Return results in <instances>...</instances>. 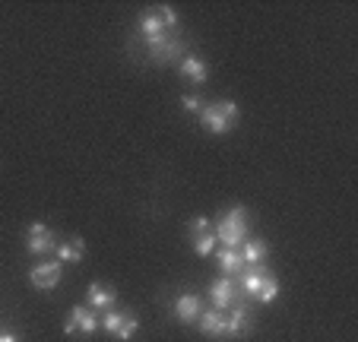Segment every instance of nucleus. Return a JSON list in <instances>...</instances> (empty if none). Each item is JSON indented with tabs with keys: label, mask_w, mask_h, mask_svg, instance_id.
Masks as SVG:
<instances>
[{
	"label": "nucleus",
	"mask_w": 358,
	"mask_h": 342,
	"mask_svg": "<svg viewBox=\"0 0 358 342\" xmlns=\"http://www.w3.org/2000/svg\"><path fill=\"white\" fill-rule=\"evenodd\" d=\"M203 311H206V308H203V298L194 295V292H190V295H181L175 301V317L181 323H196L203 317Z\"/></svg>",
	"instance_id": "nucleus-13"
},
{
	"label": "nucleus",
	"mask_w": 358,
	"mask_h": 342,
	"mask_svg": "<svg viewBox=\"0 0 358 342\" xmlns=\"http://www.w3.org/2000/svg\"><path fill=\"white\" fill-rule=\"evenodd\" d=\"M57 244H61L57 235L45 225V222H32V225H29V231H26V250L29 254H55Z\"/></svg>",
	"instance_id": "nucleus-8"
},
{
	"label": "nucleus",
	"mask_w": 358,
	"mask_h": 342,
	"mask_svg": "<svg viewBox=\"0 0 358 342\" xmlns=\"http://www.w3.org/2000/svg\"><path fill=\"white\" fill-rule=\"evenodd\" d=\"M210 298H213V304H216V311H229V308H235V304H244L241 292H238V285L229 279V276H222V279L213 282Z\"/></svg>",
	"instance_id": "nucleus-10"
},
{
	"label": "nucleus",
	"mask_w": 358,
	"mask_h": 342,
	"mask_svg": "<svg viewBox=\"0 0 358 342\" xmlns=\"http://www.w3.org/2000/svg\"><path fill=\"white\" fill-rule=\"evenodd\" d=\"M136 32H140V45L146 51V61L152 64H178L184 54H190L187 38L181 35V20H178L171 3L149 7L136 20Z\"/></svg>",
	"instance_id": "nucleus-1"
},
{
	"label": "nucleus",
	"mask_w": 358,
	"mask_h": 342,
	"mask_svg": "<svg viewBox=\"0 0 358 342\" xmlns=\"http://www.w3.org/2000/svg\"><path fill=\"white\" fill-rule=\"evenodd\" d=\"M219 269H222L229 279H235V276L244 269L241 250H238V248H222V250H219Z\"/></svg>",
	"instance_id": "nucleus-17"
},
{
	"label": "nucleus",
	"mask_w": 358,
	"mask_h": 342,
	"mask_svg": "<svg viewBox=\"0 0 358 342\" xmlns=\"http://www.w3.org/2000/svg\"><path fill=\"white\" fill-rule=\"evenodd\" d=\"M231 282L238 285L241 298H250V301L270 304V301L279 298V282L266 266H244Z\"/></svg>",
	"instance_id": "nucleus-2"
},
{
	"label": "nucleus",
	"mask_w": 358,
	"mask_h": 342,
	"mask_svg": "<svg viewBox=\"0 0 358 342\" xmlns=\"http://www.w3.org/2000/svg\"><path fill=\"white\" fill-rule=\"evenodd\" d=\"M101 327H105V333H111L115 339L121 342H130L136 336V329H140V320H136V314H130V311H105V317H101Z\"/></svg>",
	"instance_id": "nucleus-5"
},
{
	"label": "nucleus",
	"mask_w": 358,
	"mask_h": 342,
	"mask_svg": "<svg viewBox=\"0 0 358 342\" xmlns=\"http://www.w3.org/2000/svg\"><path fill=\"white\" fill-rule=\"evenodd\" d=\"M238 117H241V108H238V101H229V99L213 101V105H203V111H200L203 130H210V134H216V136L235 130Z\"/></svg>",
	"instance_id": "nucleus-4"
},
{
	"label": "nucleus",
	"mask_w": 358,
	"mask_h": 342,
	"mask_svg": "<svg viewBox=\"0 0 358 342\" xmlns=\"http://www.w3.org/2000/svg\"><path fill=\"white\" fill-rule=\"evenodd\" d=\"M181 108H184V111H190V114H200L203 111V99H200V95H184Z\"/></svg>",
	"instance_id": "nucleus-20"
},
{
	"label": "nucleus",
	"mask_w": 358,
	"mask_h": 342,
	"mask_svg": "<svg viewBox=\"0 0 358 342\" xmlns=\"http://www.w3.org/2000/svg\"><path fill=\"white\" fill-rule=\"evenodd\" d=\"M213 248H216V235H200V238H194V254L196 257H210L213 254Z\"/></svg>",
	"instance_id": "nucleus-18"
},
{
	"label": "nucleus",
	"mask_w": 358,
	"mask_h": 342,
	"mask_svg": "<svg viewBox=\"0 0 358 342\" xmlns=\"http://www.w3.org/2000/svg\"><path fill=\"white\" fill-rule=\"evenodd\" d=\"M178 70H181V76L190 86H203V83L210 80V64L203 61V57H196V54H184L181 61H178Z\"/></svg>",
	"instance_id": "nucleus-12"
},
{
	"label": "nucleus",
	"mask_w": 358,
	"mask_h": 342,
	"mask_svg": "<svg viewBox=\"0 0 358 342\" xmlns=\"http://www.w3.org/2000/svg\"><path fill=\"white\" fill-rule=\"evenodd\" d=\"M238 250H241V257H244V266H264L266 254H270V248H266L264 238H248Z\"/></svg>",
	"instance_id": "nucleus-14"
},
{
	"label": "nucleus",
	"mask_w": 358,
	"mask_h": 342,
	"mask_svg": "<svg viewBox=\"0 0 358 342\" xmlns=\"http://www.w3.org/2000/svg\"><path fill=\"white\" fill-rule=\"evenodd\" d=\"M86 301H89V308H92V311L105 314V311L115 308L117 292H115V285H108V282H89V289H86Z\"/></svg>",
	"instance_id": "nucleus-11"
},
{
	"label": "nucleus",
	"mask_w": 358,
	"mask_h": 342,
	"mask_svg": "<svg viewBox=\"0 0 358 342\" xmlns=\"http://www.w3.org/2000/svg\"><path fill=\"white\" fill-rule=\"evenodd\" d=\"M196 323H200V329L206 336H213V339H225V311H216V308L203 311V317Z\"/></svg>",
	"instance_id": "nucleus-15"
},
{
	"label": "nucleus",
	"mask_w": 358,
	"mask_h": 342,
	"mask_svg": "<svg viewBox=\"0 0 358 342\" xmlns=\"http://www.w3.org/2000/svg\"><path fill=\"white\" fill-rule=\"evenodd\" d=\"M254 329V317L244 304H235V308L225 311V339H244Z\"/></svg>",
	"instance_id": "nucleus-9"
},
{
	"label": "nucleus",
	"mask_w": 358,
	"mask_h": 342,
	"mask_svg": "<svg viewBox=\"0 0 358 342\" xmlns=\"http://www.w3.org/2000/svg\"><path fill=\"white\" fill-rule=\"evenodd\" d=\"M86 257V241L83 238H67L57 244V263H76Z\"/></svg>",
	"instance_id": "nucleus-16"
},
{
	"label": "nucleus",
	"mask_w": 358,
	"mask_h": 342,
	"mask_svg": "<svg viewBox=\"0 0 358 342\" xmlns=\"http://www.w3.org/2000/svg\"><path fill=\"white\" fill-rule=\"evenodd\" d=\"M187 231H190V238H200V235H210L213 231V222L206 219V215H196V219H190V225H187Z\"/></svg>",
	"instance_id": "nucleus-19"
},
{
	"label": "nucleus",
	"mask_w": 358,
	"mask_h": 342,
	"mask_svg": "<svg viewBox=\"0 0 358 342\" xmlns=\"http://www.w3.org/2000/svg\"><path fill=\"white\" fill-rule=\"evenodd\" d=\"M64 279V266L57 260H41L32 266V273H29V282H32V289L38 292H51L57 289Z\"/></svg>",
	"instance_id": "nucleus-7"
},
{
	"label": "nucleus",
	"mask_w": 358,
	"mask_h": 342,
	"mask_svg": "<svg viewBox=\"0 0 358 342\" xmlns=\"http://www.w3.org/2000/svg\"><path fill=\"white\" fill-rule=\"evenodd\" d=\"M0 342H20V336H13V333H0Z\"/></svg>",
	"instance_id": "nucleus-21"
},
{
	"label": "nucleus",
	"mask_w": 358,
	"mask_h": 342,
	"mask_svg": "<svg viewBox=\"0 0 358 342\" xmlns=\"http://www.w3.org/2000/svg\"><path fill=\"white\" fill-rule=\"evenodd\" d=\"M250 231V213L248 206H231L222 213V219L216 222V241H222L225 248H241L248 241Z\"/></svg>",
	"instance_id": "nucleus-3"
},
{
	"label": "nucleus",
	"mask_w": 358,
	"mask_h": 342,
	"mask_svg": "<svg viewBox=\"0 0 358 342\" xmlns=\"http://www.w3.org/2000/svg\"><path fill=\"white\" fill-rule=\"evenodd\" d=\"M101 327V314L92 308H70L67 320H64V333L67 336H92L95 329Z\"/></svg>",
	"instance_id": "nucleus-6"
}]
</instances>
